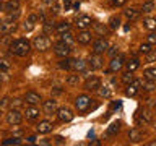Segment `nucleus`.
<instances>
[{
  "label": "nucleus",
  "instance_id": "nucleus-61",
  "mask_svg": "<svg viewBox=\"0 0 156 146\" xmlns=\"http://www.w3.org/2000/svg\"><path fill=\"white\" fill-rule=\"evenodd\" d=\"M0 8H2V5H0Z\"/></svg>",
  "mask_w": 156,
  "mask_h": 146
},
{
  "label": "nucleus",
  "instance_id": "nucleus-19",
  "mask_svg": "<svg viewBox=\"0 0 156 146\" xmlns=\"http://www.w3.org/2000/svg\"><path fill=\"white\" fill-rule=\"evenodd\" d=\"M57 101H54V99H47V101H44V112L46 114H54V112H57Z\"/></svg>",
  "mask_w": 156,
  "mask_h": 146
},
{
  "label": "nucleus",
  "instance_id": "nucleus-16",
  "mask_svg": "<svg viewBox=\"0 0 156 146\" xmlns=\"http://www.w3.org/2000/svg\"><path fill=\"white\" fill-rule=\"evenodd\" d=\"M24 115H26L28 120H36V119H39V115H41V110H39L36 106H29V107H26V110H24Z\"/></svg>",
  "mask_w": 156,
  "mask_h": 146
},
{
  "label": "nucleus",
  "instance_id": "nucleus-46",
  "mask_svg": "<svg viewBox=\"0 0 156 146\" xmlns=\"http://www.w3.org/2000/svg\"><path fill=\"white\" fill-rule=\"evenodd\" d=\"M111 3L114 5V7H124L127 3V0H111Z\"/></svg>",
  "mask_w": 156,
  "mask_h": 146
},
{
  "label": "nucleus",
  "instance_id": "nucleus-23",
  "mask_svg": "<svg viewBox=\"0 0 156 146\" xmlns=\"http://www.w3.org/2000/svg\"><path fill=\"white\" fill-rule=\"evenodd\" d=\"M129 140L133 141V143H138V141L141 140V131L138 128H132L129 131Z\"/></svg>",
  "mask_w": 156,
  "mask_h": 146
},
{
  "label": "nucleus",
  "instance_id": "nucleus-39",
  "mask_svg": "<svg viewBox=\"0 0 156 146\" xmlns=\"http://www.w3.org/2000/svg\"><path fill=\"white\" fill-rule=\"evenodd\" d=\"M141 86H143V89H145V91H153V89H154V81L145 80L143 83H141Z\"/></svg>",
  "mask_w": 156,
  "mask_h": 146
},
{
  "label": "nucleus",
  "instance_id": "nucleus-58",
  "mask_svg": "<svg viewBox=\"0 0 156 146\" xmlns=\"http://www.w3.org/2000/svg\"><path fill=\"white\" fill-rule=\"evenodd\" d=\"M0 86H2V81H0Z\"/></svg>",
  "mask_w": 156,
  "mask_h": 146
},
{
  "label": "nucleus",
  "instance_id": "nucleus-21",
  "mask_svg": "<svg viewBox=\"0 0 156 146\" xmlns=\"http://www.w3.org/2000/svg\"><path fill=\"white\" fill-rule=\"evenodd\" d=\"M3 10H5L7 13H10V12H16V10H20V0H8V2L3 5Z\"/></svg>",
  "mask_w": 156,
  "mask_h": 146
},
{
  "label": "nucleus",
  "instance_id": "nucleus-7",
  "mask_svg": "<svg viewBox=\"0 0 156 146\" xmlns=\"http://www.w3.org/2000/svg\"><path fill=\"white\" fill-rule=\"evenodd\" d=\"M107 49H109V42L104 37H99L93 42V52L94 54H104V52H107Z\"/></svg>",
  "mask_w": 156,
  "mask_h": 146
},
{
  "label": "nucleus",
  "instance_id": "nucleus-42",
  "mask_svg": "<svg viewBox=\"0 0 156 146\" xmlns=\"http://www.w3.org/2000/svg\"><path fill=\"white\" fill-rule=\"evenodd\" d=\"M107 54H109V57H111V58H112V57H115L117 54H119V47H117V46L109 47V49H107Z\"/></svg>",
  "mask_w": 156,
  "mask_h": 146
},
{
  "label": "nucleus",
  "instance_id": "nucleus-10",
  "mask_svg": "<svg viewBox=\"0 0 156 146\" xmlns=\"http://www.w3.org/2000/svg\"><path fill=\"white\" fill-rule=\"evenodd\" d=\"M57 117L60 122H72L73 120V112L68 107H60L57 109Z\"/></svg>",
  "mask_w": 156,
  "mask_h": 146
},
{
  "label": "nucleus",
  "instance_id": "nucleus-9",
  "mask_svg": "<svg viewBox=\"0 0 156 146\" xmlns=\"http://www.w3.org/2000/svg\"><path fill=\"white\" fill-rule=\"evenodd\" d=\"M15 29H16V23L12 21V19H3V21H0V33L2 34H10L13 33Z\"/></svg>",
  "mask_w": 156,
  "mask_h": 146
},
{
  "label": "nucleus",
  "instance_id": "nucleus-17",
  "mask_svg": "<svg viewBox=\"0 0 156 146\" xmlns=\"http://www.w3.org/2000/svg\"><path fill=\"white\" fill-rule=\"evenodd\" d=\"M88 63H90L91 70H98V68H101L102 67V57H101V54H94V55H91V58L88 60Z\"/></svg>",
  "mask_w": 156,
  "mask_h": 146
},
{
  "label": "nucleus",
  "instance_id": "nucleus-44",
  "mask_svg": "<svg viewBox=\"0 0 156 146\" xmlns=\"http://www.w3.org/2000/svg\"><path fill=\"white\" fill-rule=\"evenodd\" d=\"M8 68H10V63L0 58V71H8Z\"/></svg>",
  "mask_w": 156,
  "mask_h": 146
},
{
  "label": "nucleus",
  "instance_id": "nucleus-6",
  "mask_svg": "<svg viewBox=\"0 0 156 146\" xmlns=\"http://www.w3.org/2000/svg\"><path fill=\"white\" fill-rule=\"evenodd\" d=\"M51 47V41H49L47 36H36V39H34V49H37V50H47V49Z\"/></svg>",
  "mask_w": 156,
  "mask_h": 146
},
{
  "label": "nucleus",
  "instance_id": "nucleus-3",
  "mask_svg": "<svg viewBox=\"0 0 156 146\" xmlns=\"http://www.w3.org/2000/svg\"><path fill=\"white\" fill-rule=\"evenodd\" d=\"M90 106H91V97L90 96H86V94H81V96H78L76 97V101H75V107L80 112H86L88 109H90Z\"/></svg>",
  "mask_w": 156,
  "mask_h": 146
},
{
  "label": "nucleus",
  "instance_id": "nucleus-12",
  "mask_svg": "<svg viewBox=\"0 0 156 146\" xmlns=\"http://www.w3.org/2000/svg\"><path fill=\"white\" fill-rule=\"evenodd\" d=\"M141 88V81L140 80H133L132 83H129L127 85V89H125V96H135L136 92H138V89Z\"/></svg>",
  "mask_w": 156,
  "mask_h": 146
},
{
  "label": "nucleus",
  "instance_id": "nucleus-29",
  "mask_svg": "<svg viewBox=\"0 0 156 146\" xmlns=\"http://www.w3.org/2000/svg\"><path fill=\"white\" fill-rule=\"evenodd\" d=\"M143 26H145V29H148V31L156 29V18H146L143 21Z\"/></svg>",
  "mask_w": 156,
  "mask_h": 146
},
{
  "label": "nucleus",
  "instance_id": "nucleus-24",
  "mask_svg": "<svg viewBox=\"0 0 156 146\" xmlns=\"http://www.w3.org/2000/svg\"><path fill=\"white\" fill-rule=\"evenodd\" d=\"M67 31H70V23L68 21H60V23L55 24V33L62 34V33H67Z\"/></svg>",
  "mask_w": 156,
  "mask_h": 146
},
{
  "label": "nucleus",
  "instance_id": "nucleus-31",
  "mask_svg": "<svg viewBox=\"0 0 156 146\" xmlns=\"http://www.w3.org/2000/svg\"><path fill=\"white\" fill-rule=\"evenodd\" d=\"M125 16L129 19H136L140 16V12H138V10H135V8H127L125 10Z\"/></svg>",
  "mask_w": 156,
  "mask_h": 146
},
{
  "label": "nucleus",
  "instance_id": "nucleus-27",
  "mask_svg": "<svg viewBox=\"0 0 156 146\" xmlns=\"http://www.w3.org/2000/svg\"><path fill=\"white\" fill-rule=\"evenodd\" d=\"M125 67H127V70H129V71H135L136 68L140 67V60H138V58H130L129 62H125Z\"/></svg>",
  "mask_w": 156,
  "mask_h": 146
},
{
  "label": "nucleus",
  "instance_id": "nucleus-5",
  "mask_svg": "<svg viewBox=\"0 0 156 146\" xmlns=\"http://www.w3.org/2000/svg\"><path fill=\"white\" fill-rule=\"evenodd\" d=\"M7 122L8 125H20L23 122V114L18 109H12L7 114Z\"/></svg>",
  "mask_w": 156,
  "mask_h": 146
},
{
  "label": "nucleus",
  "instance_id": "nucleus-20",
  "mask_svg": "<svg viewBox=\"0 0 156 146\" xmlns=\"http://www.w3.org/2000/svg\"><path fill=\"white\" fill-rule=\"evenodd\" d=\"M86 67H88L86 60H80V58L72 60V68H73L75 71H86Z\"/></svg>",
  "mask_w": 156,
  "mask_h": 146
},
{
  "label": "nucleus",
  "instance_id": "nucleus-50",
  "mask_svg": "<svg viewBox=\"0 0 156 146\" xmlns=\"http://www.w3.org/2000/svg\"><path fill=\"white\" fill-rule=\"evenodd\" d=\"M26 143L34 144V143H36V136H28V138H26Z\"/></svg>",
  "mask_w": 156,
  "mask_h": 146
},
{
  "label": "nucleus",
  "instance_id": "nucleus-43",
  "mask_svg": "<svg viewBox=\"0 0 156 146\" xmlns=\"http://www.w3.org/2000/svg\"><path fill=\"white\" fill-rule=\"evenodd\" d=\"M34 24H36V23H33V21H31V19H29V18H28V19H26V23H24V24H23V28H24V31H31V29L34 28Z\"/></svg>",
  "mask_w": 156,
  "mask_h": 146
},
{
  "label": "nucleus",
  "instance_id": "nucleus-41",
  "mask_svg": "<svg viewBox=\"0 0 156 146\" xmlns=\"http://www.w3.org/2000/svg\"><path fill=\"white\" fill-rule=\"evenodd\" d=\"M140 52L145 54V55H146L148 52H151V44H148V42H146V44H141V46H140Z\"/></svg>",
  "mask_w": 156,
  "mask_h": 146
},
{
  "label": "nucleus",
  "instance_id": "nucleus-54",
  "mask_svg": "<svg viewBox=\"0 0 156 146\" xmlns=\"http://www.w3.org/2000/svg\"><path fill=\"white\" fill-rule=\"evenodd\" d=\"M91 144H93V146H99V141H98V140H93Z\"/></svg>",
  "mask_w": 156,
  "mask_h": 146
},
{
  "label": "nucleus",
  "instance_id": "nucleus-30",
  "mask_svg": "<svg viewBox=\"0 0 156 146\" xmlns=\"http://www.w3.org/2000/svg\"><path fill=\"white\" fill-rule=\"evenodd\" d=\"M98 91H99V96H101V97H106V99H107V97H111V94H112L111 88L107 86V85L99 86V89H98Z\"/></svg>",
  "mask_w": 156,
  "mask_h": 146
},
{
  "label": "nucleus",
  "instance_id": "nucleus-22",
  "mask_svg": "<svg viewBox=\"0 0 156 146\" xmlns=\"http://www.w3.org/2000/svg\"><path fill=\"white\" fill-rule=\"evenodd\" d=\"M119 131H120V122H114V123H111L109 127H107L106 135L107 136H115Z\"/></svg>",
  "mask_w": 156,
  "mask_h": 146
},
{
  "label": "nucleus",
  "instance_id": "nucleus-49",
  "mask_svg": "<svg viewBox=\"0 0 156 146\" xmlns=\"http://www.w3.org/2000/svg\"><path fill=\"white\" fill-rule=\"evenodd\" d=\"M20 106H21V101H20V99H15V101L12 102V107H15V109H18Z\"/></svg>",
  "mask_w": 156,
  "mask_h": 146
},
{
  "label": "nucleus",
  "instance_id": "nucleus-52",
  "mask_svg": "<svg viewBox=\"0 0 156 146\" xmlns=\"http://www.w3.org/2000/svg\"><path fill=\"white\" fill-rule=\"evenodd\" d=\"M39 144H51V141H49V140H41V141H39Z\"/></svg>",
  "mask_w": 156,
  "mask_h": 146
},
{
  "label": "nucleus",
  "instance_id": "nucleus-57",
  "mask_svg": "<svg viewBox=\"0 0 156 146\" xmlns=\"http://www.w3.org/2000/svg\"><path fill=\"white\" fill-rule=\"evenodd\" d=\"M0 117H2V109H0Z\"/></svg>",
  "mask_w": 156,
  "mask_h": 146
},
{
  "label": "nucleus",
  "instance_id": "nucleus-36",
  "mask_svg": "<svg viewBox=\"0 0 156 146\" xmlns=\"http://www.w3.org/2000/svg\"><path fill=\"white\" fill-rule=\"evenodd\" d=\"M80 83V75H68L67 76V85H70V86H75Z\"/></svg>",
  "mask_w": 156,
  "mask_h": 146
},
{
  "label": "nucleus",
  "instance_id": "nucleus-45",
  "mask_svg": "<svg viewBox=\"0 0 156 146\" xmlns=\"http://www.w3.org/2000/svg\"><path fill=\"white\" fill-rule=\"evenodd\" d=\"M146 42L148 44H156V33H150L146 36Z\"/></svg>",
  "mask_w": 156,
  "mask_h": 146
},
{
  "label": "nucleus",
  "instance_id": "nucleus-56",
  "mask_svg": "<svg viewBox=\"0 0 156 146\" xmlns=\"http://www.w3.org/2000/svg\"><path fill=\"white\" fill-rule=\"evenodd\" d=\"M73 8H75V10H78V8H80V2H76V3H73Z\"/></svg>",
  "mask_w": 156,
  "mask_h": 146
},
{
  "label": "nucleus",
  "instance_id": "nucleus-26",
  "mask_svg": "<svg viewBox=\"0 0 156 146\" xmlns=\"http://www.w3.org/2000/svg\"><path fill=\"white\" fill-rule=\"evenodd\" d=\"M145 75V80H151L156 83V67H151V68H146V70L143 71Z\"/></svg>",
  "mask_w": 156,
  "mask_h": 146
},
{
  "label": "nucleus",
  "instance_id": "nucleus-25",
  "mask_svg": "<svg viewBox=\"0 0 156 146\" xmlns=\"http://www.w3.org/2000/svg\"><path fill=\"white\" fill-rule=\"evenodd\" d=\"M76 39L70 34V31H67V33H62L60 34V42H65V44H68V46H72L73 42H75Z\"/></svg>",
  "mask_w": 156,
  "mask_h": 146
},
{
  "label": "nucleus",
  "instance_id": "nucleus-1",
  "mask_svg": "<svg viewBox=\"0 0 156 146\" xmlns=\"http://www.w3.org/2000/svg\"><path fill=\"white\" fill-rule=\"evenodd\" d=\"M10 50H12V54H15V55H18V57H24L29 54V50H31V44H29L26 39H16V41H13L10 44Z\"/></svg>",
  "mask_w": 156,
  "mask_h": 146
},
{
  "label": "nucleus",
  "instance_id": "nucleus-59",
  "mask_svg": "<svg viewBox=\"0 0 156 146\" xmlns=\"http://www.w3.org/2000/svg\"><path fill=\"white\" fill-rule=\"evenodd\" d=\"M154 127H156V122H154Z\"/></svg>",
  "mask_w": 156,
  "mask_h": 146
},
{
  "label": "nucleus",
  "instance_id": "nucleus-53",
  "mask_svg": "<svg viewBox=\"0 0 156 146\" xmlns=\"http://www.w3.org/2000/svg\"><path fill=\"white\" fill-rule=\"evenodd\" d=\"M120 107V102H114V104H112V109H119Z\"/></svg>",
  "mask_w": 156,
  "mask_h": 146
},
{
  "label": "nucleus",
  "instance_id": "nucleus-48",
  "mask_svg": "<svg viewBox=\"0 0 156 146\" xmlns=\"http://www.w3.org/2000/svg\"><path fill=\"white\" fill-rule=\"evenodd\" d=\"M55 143L57 144H63L65 143V138H63V136H55Z\"/></svg>",
  "mask_w": 156,
  "mask_h": 146
},
{
  "label": "nucleus",
  "instance_id": "nucleus-2",
  "mask_svg": "<svg viewBox=\"0 0 156 146\" xmlns=\"http://www.w3.org/2000/svg\"><path fill=\"white\" fill-rule=\"evenodd\" d=\"M153 122V114H151L150 109H140L138 114H136V123L138 125H146Z\"/></svg>",
  "mask_w": 156,
  "mask_h": 146
},
{
  "label": "nucleus",
  "instance_id": "nucleus-55",
  "mask_svg": "<svg viewBox=\"0 0 156 146\" xmlns=\"http://www.w3.org/2000/svg\"><path fill=\"white\" fill-rule=\"evenodd\" d=\"M42 2H44V3H47V5H52V3H54V0H42Z\"/></svg>",
  "mask_w": 156,
  "mask_h": 146
},
{
  "label": "nucleus",
  "instance_id": "nucleus-33",
  "mask_svg": "<svg viewBox=\"0 0 156 146\" xmlns=\"http://www.w3.org/2000/svg\"><path fill=\"white\" fill-rule=\"evenodd\" d=\"M21 143V140H20V136H12V138H7L2 141L3 146H10V144H20Z\"/></svg>",
  "mask_w": 156,
  "mask_h": 146
},
{
  "label": "nucleus",
  "instance_id": "nucleus-37",
  "mask_svg": "<svg viewBox=\"0 0 156 146\" xmlns=\"http://www.w3.org/2000/svg\"><path fill=\"white\" fill-rule=\"evenodd\" d=\"M52 31H55V23L54 21H44V33L49 34Z\"/></svg>",
  "mask_w": 156,
  "mask_h": 146
},
{
  "label": "nucleus",
  "instance_id": "nucleus-14",
  "mask_svg": "<svg viewBox=\"0 0 156 146\" xmlns=\"http://www.w3.org/2000/svg\"><path fill=\"white\" fill-rule=\"evenodd\" d=\"M39 101H41V96H39L37 92H34V91H28L26 94H24V102L29 104V106H37Z\"/></svg>",
  "mask_w": 156,
  "mask_h": 146
},
{
  "label": "nucleus",
  "instance_id": "nucleus-32",
  "mask_svg": "<svg viewBox=\"0 0 156 146\" xmlns=\"http://www.w3.org/2000/svg\"><path fill=\"white\" fill-rule=\"evenodd\" d=\"M119 26H120V18L119 16H111V19H109V29L115 31Z\"/></svg>",
  "mask_w": 156,
  "mask_h": 146
},
{
  "label": "nucleus",
  "instance_id": "nucleus-15",
  "mask_svg": "<svg viewBox=\"0 0 156 146\" xmlns=\"http://www.w3.org/2000/svg\"><path fill=\"white\" fill-rule=\"evenodd\" d=\"M76 41L83 44V46H86V44H90L93 41V36H91V33L90 31H86V29H81L80 33H78V36H76Z\"/></svg>",
  "mask_w": 156,
  "mask_h": 146
},
{
  "label": "nucleus",
  "instance_id": "nucleus-38",
  "mask_svg": "<svg viewBox=\"0 0 156 146\" xmlns=\"http://www.w3.org/2000/svg\"><path fill=\"white\" fill-rule=\"evenodd\" d=\"M154 10V3L153 2H145L143 7H141V12L143 13H151Z\"/></svg>",
  "mask_w": 156,
  "mask_h": 146
},
{
  "label": "nucleus",
  "instance_id": "nucleus-4",
  "mask_svg": "<svg viewBox=\"0 0 156 146\" xmlns=\"http://www.w3.org/2000/svg\"><path fill=\"white\" fill-rule=\"evenodd\" d=\"M70 52H72V49H70V46L68 44H65V42H60L58 41L55 46H54V54H55L57 57H68L70 55Z\"/></svg>",
  "mask_w": 156,
  "mask_h": 146
},
{
  "label": "nucleus",
  "instance_id": "nucleus-8",
  "mask_svg": "<svg viewBox=\"0 0 156 146\" xmlns=\"http://www.w3.org/2000/svg\"><path fill=\"white\" fill-rule=\"evenodd\" d=\"M124 65H125V58L117 54L115 57L111 58V62H109V70H111V71H119V70H122V67H124Z\"/></svg>",
  "mask_w": 156,
  "mask_h": 146
},
{
  "label": "nucleus",
  "instance_id": "nucleus-47",
  "mask_svg": "<svg viewBox=\"0 0 156 146\" xmlns=\"http://www.w3.org/2000/svg\"><path fill=\"white\" fill-rule=\"evenodd\" d=\"M63 8H65V10H70V8H72V0H63Z\"/></svg>",
  "mask_w": 156,
  "mask_h": 146
},
{
  "label": "nucleus",
  "instance_id": "nucleus-13",
  "mask_svg": "<svg viewBox=\"0 0 156 146\" xmlns=\"http://www.w3.org/2000/svg\"><path fill=\"white\" fill-rule=\"evenodd\" d=\"M99 86H101V80L98 76L88 78L86 83H85V89H88V91H98V89H99Z\"/></svg>",
  "mask_w": 156,
  "mask_h": 146
},
{
  "label": "nucleus",
  "instance_id": "nucleus-11",
  "mask_svg": "<svg viewBox=\"0 0 156 146\" xmlns=\"http://www.w3.org/2000/svg\"><path fill=\"white\" fill-rule=\"evenodd\" d=\"M91 16H88V15H80V16H76L75 19V24H76V28L78 29H86V28H90L91 26Z\"/></svg>",
  "mask_w": 156,
  "mask_h": 146
},
{
  "label": "nucleus",
  "instance_id": "nucleus-51",
  "mask_svg": "<svg viewBox=\"0 0 156 146\" xmlns=\"http://www.w3.org/2000/svg\"><path fill=\"white\" fill-rule=\"evenodd\" d=\"M7 104H8V99H7V97H3V99H2V102H0V109H2V107H5Z\"/></svg>",
  "mask_w": 156,
  "mask_h": 146
},
{
  "label": "nucleus",
  "instance_id": "nucleus-35",
  "mask_svg": "<svg viewBox=\"0 0 156 146\" xmlns=\"http://www.w3.org/2000/svg\"><path fill=\"white\" fill-rule=\"evenodd\" d=\"M94 31L98 34H101V36H106L107 31H109V28H106V26H102L101 23H94Z\"/></svg>",
  "mask_w": 156,
  "mask_h": 146
},
{
  "label": "nucleus",
  "instance_id": "nucleus-18",
  "mask_svg": "<svg viewBox=\"0 0 156 146\" xmlns=\"http://www.w3.org/2000/svg\"><path fill=\"white\" fill-rule=\"evenodd\" d=\"M52 123L49 120H42V122H39V123L36 125V130L39 131V133H42V135H46L49 133V131H52Z\"/></svg>",
  "mask_w": 156,
  "mask_h": 146
},
{
  "label": "nucleus",
  "instance_id": "nucleus-60",
  "mask_svg": "<svg viewBox=\"0 0 156 146\" xmlns=\"http://www.w3.org/2000/svg\"><path fill=\"white\" fill-rule=\"evenodd\" d=\"M154 109H156V104H154Z\"/></svg>",
  "mask_w": 156,
  "mask_h": 146
},
{
  "label": "nucleus",
  "instance_id": "nucleus-34",
  "mask_svg": "<svg viewBox=\"0 0 156 146\" xmlns=\"http://www.w3.org/2000/svg\"><path fill=\"white\" fill-rule=\"evenodd\" d=\"M135 78H133V71H129L127 70L125 73H122V81L125 83V85H129V83H132Z\"/></svg>",
  "mask_w": 156,
  "mask_h": 146
},
{
  "label": "nucleus",
  "instance_id": "nucleus-40",
  "mask_svg": "<svg viewBox=\"0 0 156 146\" xmlns=\"http://www.w3.org/2000/svg\"><path fill=\"white\" fill-rule=\"evenodd\" d=\"M156 62V50H151L146 54V63H153Z\"/></svg>",
  "mask_w": 156,
  "mask_h": 146
},
{
  "label": "nucleus",
  "instance_id": "nucleus-28",
  "mask_svg": "<svg viewBox=\"0 0 156 146\" xmlns=\"http://www.w3.org/2000/svg\"><path fill=\"white\" fill-rule=\"evenodd\" d=\"M58 68H62V70H72V60L68 57H62V60L58 62Z\"/></svg>",
  "mask_w": 156,
  "mask_h": 146
}]
</instances>
